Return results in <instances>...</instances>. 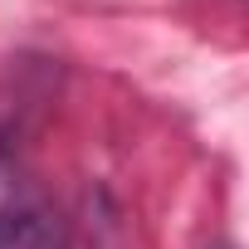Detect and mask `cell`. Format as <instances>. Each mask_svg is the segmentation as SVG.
<instances>
[{
  "instance_id": "1",
  "label": "cell",
  "mask_w": 249,
  "mask_h": 249,
  "mask_svg": "<svg viewBox=\"0 0 249 249\" xmlns=\"http://www.w3.org/2000/svg\"><path fill=\"white\" fill-rule=\"evenodd\" d=\"M0 249H73L44 191L0 152Z\"/></svg>"
}]
</instances>
